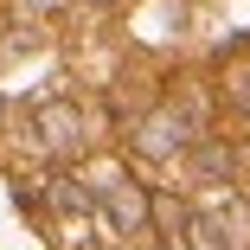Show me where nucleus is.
Instances as JSON below:
<instances>
[{
	"mask_svg": "<svg viewBox=\"0 0 250 250\" xmlns=\"http://www.w3.org/2000/svg\"><path fill=\"white\" fill-rule=\"evenodd\" d=\"M192 180H231V147L192 141Z\"/></svg>",
	"mask_w": 250,
	"mask_h": 250,
	"instance_id": "nucleus-4",
	"label": "nucleus"
},
{
	"mask_svg": "<svg viewBox=\"0 0 250 250\" xmlns=\"http://www.w3.org/2000/svg\"><path fill=\"white\" fill-rule=\"evenodd\" d=\"M90 206L103 212V218H109L116 231H141V225H147V192H141V186H135L128 173H109L103 186L90 192Z\"/></svg>",
	"mask_w": 250,
	"mask_h": 250,
	"instance_id": "nucleus-1",
	"label": "nucleus"
},
{
	"mask_svg": "<svg viewBox=\"0 0 250 250\" xmlns=\"http://www.w3.org/2000/svg\"><path fill=\"white\" fill-rule=\"evenodd\" d=\"M96 7H103V0H96Z\"/></svg>",
	"mask_w": 250,
	"mask_h": 250,
	"instance_id": "nucleus-8",
	"label": "nucleus"
},
{
	"mask_svg": "<svg viewBox=\"0 0 250 250\" xmlns=\"http://www.w3.org/2000/svg\"><path fill=\"white\" fill-rule=\"evenodd\" d=\"M52 206H58V212H90V192L71 186V180H58V186H52Z\"/></svg>",
	"mask_w": 250,
	"mask_h": 250,
	"instance_id": "nucleus-6",
	"label": "nucleus"
},
{
	"mask_svg": "<svg viewBox=\"0 0 250 250\" xmlns=\"http://www.w3.org/2000/svg\"><path fill=\"white\" fill-rule=\"evenodd\" d=\"M32 128H39V141L52 147V154H71L77 135H83V116L64 103V96H52V103H39V109H32Z\"/></svg>",
	"mask_w": 250,
	"mask_h": 250,
	"instance_id": "nucleus-3",
	"label": "nucleus"
},
{
	"mask_svg": "<svg viewBox=\"0 0 250 250\" xmlns=\"http://www.w3.org/2000/svg\"><path fill=\"white\" fill-rule=\"evenodd\" d=\"M192 250H237V244L225 237L218 218H192Z\"/></svg>",
	"mask_w": 250,
	"mask_h": 250,
	"instance_id": "nucleus-5",
	"label": "nucleus"
},
{
	"mask_svg": "<svg viewBox=\"0 0 250 250\" xmlns=\"http://www.w3.org/2000/svg\"><path fill=\"white\" fill-rule=\"evenodd\" d=\"M231 103L250 116V71H237V77H231Z\"/></svg>",
	"mask_w": 250,
	"mask_h": 250,
	"instance_id": "nucleus-7",
	"label": "nucleus"
},
{
	"mask_svg": "<svg viewBox=\"0 0 250 250\" xmlns=\"http://www.w3.org/2000/svg\"><path fill=\"white\" fill-rule=\"evenodd\" d=\"M192 135H199V116L186 103H167V109H154L141 122V147L147 154H180V147H192Z\"/></svg>",
	"mask_w": 250,
	"mask_h": 250,
	"instance_id": "nucleus-2",
	"label": "nucleus"
}]
</instances>
